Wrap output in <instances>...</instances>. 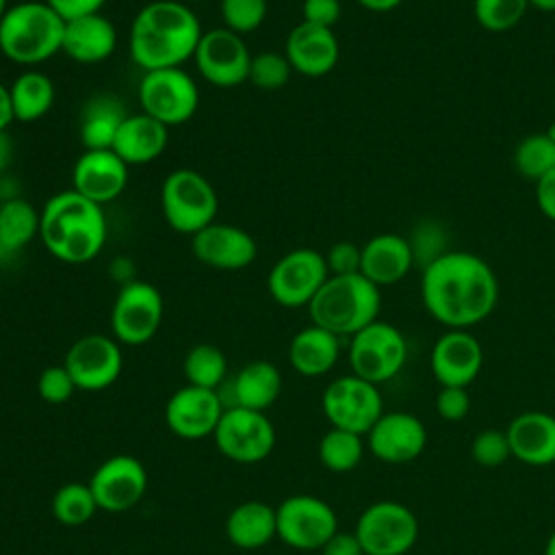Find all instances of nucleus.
Here are the masks:
<instances>
[{
	"label": "nucleus",
	"mask_w": 555,
	"mask_h": 555,
	"mask_svg": "<svg viewBox=\"0 0 555 555\" xmlns=\"http://www.w3.org/2000/svg\"><path fill=\"white\" fill-rule=\"evenodd\" d=\"M182 2H208V0H182Z\"/></svg>",
	"instance_id": "bf43d9fd"
},
{
	"label": "nucleus",
	"mask_w": 555,
	"mask_h": 555,
	"mask_svg": "<svg viewBox=\"0 0 555 555\" xmlns=\"http://www.w3.org/2000/svg\"><path fill=\"white\" fill-rule=\"evenodd\" d=\"M529 7H535L538 11H544V13H553L555 0H529Z\"/></svg>",
	"instance_id": "5fc2aeb1"
},
{
	"label": "nucleus",
	"mask_w": 555,
	"mask_h": 555,
	"mask_svg": "<svg viewBox=\"0 0 555 555\" xmlns=\"http://www.w3.org/2000/svg\"><path fill=\"white\" fill-rule=\"evenodd\" d=\"M7 9H9V0H0V20L4 17V13H7Z\"/></svg>",
	"instance_id": "4d7b16f0"
},
{
	"label": "nucleus",
	"mask_w": 555,
	"mask_h": 555,
	"mask_svg": "<svg viewBox=\"0 0 555 555\" xmlns=\"http://www.w3.org/2000/svg\"><path fill=\"white\" fill-rule=\"evenodd\" d=\"M202 35V22L186 2L152 0L130 24L128 52L143 72L182 67L193 59Z\"/></svg>",
	"instance_id": "f03ea898"
},
{
	"label": "nucleus",
	"mask_w": 555,
	"mask_h": 555,
	"mask_svg": "<svg viewBox=\"0 0 555 555\" xmlns=\"http://www.w3.org/2000/svg\"><path fill=\"white\" fill-rule=\"evenodd\" d=\"M544 555H555V531L548 535V540L544 544Z\"/></svg>",
	"instance_id": "6e6d98bb"
},
{
	"label": "nucleus",
	"mask_w": 555,
	"mask_h": 555,
	"mask_svg": "<svg viewBox=\"0 0 555 555\" xmlns=\"http://www.w3.org/2000/svg\"><path fill=\"white\" fill-rule=\"evenodd\" d=\"M278 535L275 507L264 501L251 499L230 509L225 518V538L243 551L267 546Z\"/></svg>",
	"instance_id": "c85d7f7f"
},
{
	"label": "nucleus",
	"mask_w": 555,
	"mask_h": 555,
	"mask_svg": "<svg viewBox=\"0 0 555 555\" xmlns=\"http://www.w3.org/2000/svg\"><path fill=\"white\" fill-rule=\"evenodd\" d=\"M111 278H113L115 282H119V286H124V284L137 280V278H134V264H132V260L126 258V256L113 258V262H111Z\"/></svg>",
	"instance_id": "8fccbe9b"
},
{
	"label": "nucleus",
	"mask_w": 555,
	"mask_h": 555,
	"mask_svg": "<svg viewBox=\"0 0 555 555\" xmlns=\"http://www.w3.org/2000/svg\"><path fill=\"white\" fill-rule=\"evenodd\" d=\"M76 390L78 388H76L69 371L65 369V364L46 366L37 377V395H39V399H43L50 405L67 403Z\"/></svg>",
	"instance_id": "79ce46f5"
},
{
	"label": "nucleus",
	"mask_w": 555,
	"mask_h": 555,
	"mask_svg": "<svg viewBox=\"0 0 555 555\" xmlns=\"http://www.w3.org/2000/svg\"><path fill=\"white\" fill-rule=\"evenodd\" d=\"M50 509L56 522L65 527H80V525H87L100 507L89 483L69 481L54 492Z\"/></svg>",
	"instance_id": "e433bc0d"
},
{
	"label": "nucleus",
	"mask_w": 555,
	"mask_h": 555,
	"mask_svg": "<svg viewBox=\"0 0 555 555\" xmlns=\"http://www.w3.org/2000/svg\"><path fill=\"white\" fill-rule=\"evenodd\" d=\"M15 121L13 108H11V95L9 87L0 82V130H7Z\"/></svg>",
	"instance_id": "603ef678"
},
{
	"label": "nucleus",
	"mask_w": 555,
	"mask_h": 555,
	"mask_svg": "<svg viewBox=\"0 0 555 555\" xmlns=\"http://www.w3.org/2000/svg\"><path fill=\"white\" fill-rule=\"evenodd\" d=\"M321 410L332 427L366 436L384 414V401L377 384L353 373L332 379L321 397Z\"/></svg>",
	"instance_id": "9b49d317"
},
{
	"label": "nucleus",
	"mask_w": 555,
	"mask_h": 555,
	"mask_svg": "<svg viewBox=\"0 0 555 555\" xmlns=\"http://www.w3.org/2000/svg\"><path fill=\"white\" fill-rule=\"evenodd\" d=\"M327 278L325 256L312 247H297L269 269L267 291L282 308H308Z\"/></svg>",
	"instance_id": "f8f14e48"
},
{
	"label": "nucleus",
	"mask_w": 555,
	"mask_h": 555,
	"mask_svg": "<svg viewBox=\"0 0 555 555\" xmlns=\"http://www.w3.org/2000/svg\"><path fill=\"white\" fill-rule=\"evenodd\" d=\"M78 390L98 392L113 386L124 369L119 343L106 334H87L72 343L63 360Z\"/></svg>",
	"instance_id": "dca6fc26"
},
{
	"label": "nucleus",
	"mask_w": 555,
	"mask_h": 555,
	"mask_svg": "<svg viewBox=\"0 0 555 555\" xmlns=\"http://www.w3.org/2000/svg\"><path fill=\"white\" fill-rule=\"evenodd\" d=\"M284 54L293 72L308 78H319L330 74L336 67L340 56V46L332 28L299 22L297 26L291 28L286 37Z\"/></svg>",
	"instance_id": "5701e85b"
},
{
	"label": "nucleus",
	"mask_w": 555,
	"mask_h": 555,
	"mask_svg": "<svg viewBox=\"0 0 555 555\" xmlns=\"http://www.w3.org/2000/svg\"><path fill=\"white\" fill-rule=\"evenodd\" d=\"M165 301L160 291L143 280L119 286L111 308V330L119 345L139 347L150 343L160 330Z\"/></svg>",
	"instance_id": "9d476101"
},
{
	"label": "nucleus",
	"mask_w": 555,
	"mask_h": 555,
	"mask_svg": "<svg viewBox=\"0 0 555 555\" xmlns=\"http://www.w3.org/2000/svg\"><path fill=\"white\" fill-rule=\"evenodd\" d=\"M182 373L186 384L208 390H219L228 375V360L225 353L210 343L193 345L182 362Z\"/></svg>",
	"instance_id": "f704fd0d"
},
{
	"label": "nucleus",
	"mask_w": 555,
	"mask_h": 555,
	"mask_svg": "<svg viewBox=\"0 0 555 555\" xmlns=\"http://www.w3.org/2000/svg\"><path fill=\"white\" fill-rule=\"evenodd\" d=\"M514 169L538 182L542 176L555 169V128L548 132H533L518 141L512 156Z\"/></svg>",
	"instance_id": "c9c22d12"
},
{
	"label": "nucleus",
	"mask_w": 555,
	"mask_h": 555,
	"mask_svg": "<svg viewBox=\"0 0 555 555\" xmlns=\"http://www.w3.org/2000/svg\"><path fill=\"white\" fill-rule=\"evenodd\" d=\"M343 7L340 0H304L301 22L332 28L340 20Z\"/></svg>",
	"instance_id": "a18cd8bd"
},
{
	"label": "nucleus",
	"mask_w": 555,
	"mask_h": 555,
	"mask_svg": "<svg viewBox=\"0 0 555 555\" xmlns=\"http://www.w3.org/2000/svg\"><path fill=\"white\" fill-rule=\"evenodd\" d=\"M382 308V293L362 273L330 275L308 304L314 325L343 336H353L369 323L377 321Z\"/></svg>",
	"instance_id": "39448f33"
},
{
	"label": "nucleus",
	"mask_w": 555,
	"mask_h": 555,
	"mask_svg": "<svg viewBox=\"0 0 555 555\" xmlns=\"http://www.w3.org/2000/svg\"><path fill=\"white\" fill-rule=\"evenodd\" d=\"M223 410L225 405L219 390L186 384L169 397L165 405V423L178 438L199 440L215 434Z\"/></svg>",
	"instance_id": "a211bd4d"
},
{
	"label": "nucleus",
	"mask_w": 555,
	"mask_h": 555,
	"mask_svg": "<svg viewBox=\"0 0 555 555\" xmlns=\"http://www.w3.org/2000/svg\"><path fill=\"white\" fill-rule=\"evenodd\" d=\"M360 7H364L366 11H373V13H388V11H395L403 0H356Z\"/></svg>",
	"instance_id": "864d4df0"
},
{
	"label": "nucleus",
	"mask_w": 555,
	"mask_h": 555,
	"mask_svg": "<svg viewBox=\"0 0 555 555\" xmlns=\"http://www.w3.org/2000/svg\"><path fill=\"white\" fill-rule=\"evenodd\" d=\"M160 210L171 230L193 236L215 221L219 197L206 176L182 167L163 180Z\"/></svg>",
	"instance_id": "423d86ee"
},
{
	"label": "nucleus",
	"mask_w": 555,
	"mask_h": 555,
	"mask_svg": "<svg viewBox=\"0 0 555 555\" xmlns=\"http://www.w3.org/2000/svg\"><path fill=\"white\" fill-rule=\"evenodd\" d=\"M13 154H15L13 137L7 130H0V176H4L9 171Z\"/></svg>",
	"instance_id": "3c124183"
},
{
	"label": "nucleus",
	"mask_w": 555,
	"mask_h": 555,
	"mask_svg": "<svg viewBox=\"0 0 555 555\" xmlns=\"http://www.w3.org/2000/svg\"><path fill=\"white\" fill-rule=\"evenodd\" d=\"M219 11L228 30L247 35L262 26L269 4L267 0H219Z\"/></svg>",
	"instance_id": "ea45409f"
},
{
	"label": "nucleus",
	"mask_w": 555,
	"mask_h": 555,
	"mask_svg": "<svg viewBox=\"0 0 555 555\" xmlns=\"http://www.w3.org/2000/svg\"><path fill=\"white\" fill-rule=\"evenodd\" d=\"M278 538L297 551H319L336 531L334 507L312 494H291L275 507Z\"/></svg>",
	"instance_id": "ddd939ff"
},
{
	"label": "nucleus",
	"mask_w": 555,
	"mask_h": 555,
	"mask_svg": "<svg viewBox=\"0 0 555 555\" xmlns=\"http://www.w3.org/2000/svg\"><path fill=\"white\" fill-rule=\"evenodd\" d=\"M169 143V128L141 113H128L113 141V152L128 165H147L156 160Z\"/></svg>",
	"instance_id": "bb28decb"
},
{
	"label": "nucleus",
	"mask_w": 555,
	"mask_h": 555,
	"mask_svg": "<svg viewBox=\"0 0 555 555\" xmlns=\"http://www.w3.org/2000/svg\"><path fill=\"white\" fill-rule=\"evenodd\" d=\"M429 366L440 386L468 388L483 366L481 343L468 330H449L434 343Z\"/></svg>",
	"instance_id": "4be33fe9"
},
{
	"label": "nucleus",
	"mask_w": 555,
	"mask_h": 555,
	"mask_svg": "<svg viewBox=\"0 0 555 555\" xmlns=\"http://www.w3.org/2000/svg\"><path fill=\"white\" fill-rule=\"evenodd\" d=\"M321 555H364V548L353 531H336L321 548Z\"/></svg>",
	"instance_id": "49530a36"
},
{
	"label": "nucleus",
	"mask_w": 555,
	"mask_h": 555,
	"mask_svg": "<svg viewBox=\"0 0 555 555\" xmlns=\"http://www.w3.org/2000/svg\"><path fill=\"white\" fill-rule=\"evenodd\" d=\"M470 410V395L464 386H440L436 395V412L447 423H460Z\"/></svg>",
	"instance_id": "37998d69"
},
{
	"label": "nucleus",
	"mask_w": 555,
	"mask_h": 555,
	"mask_svg": "<svg viewBox=\"0 0 555 555\" xmlns=\"http://www.w3.org/2000/svg\"><path fill=\"white\" fill-rule=\"evenodd\" d=\"M191 251L210 269L241 271L256 260L258 245L247 230L232 223L212 221L191 236Z\"/></svg>",
	"instance_id": "aec40b11"
},
{
	"label": "nucleus",
	"mask_w": 555,
	"mask_h": 555,
	"mask_svg": "<svg viewBox=\"0 0 555 555\" xmlns=\"http://www.w3.org/2000/svg\"><path fill=\"white\" fill-rule=\"evenodd\" d=\"M117 48L115 24L102 13H89L65 22L63 54L80 65L104 63Z\"/></svg>",
	"instance_id": "393cba45"
},
{
	"label": "nucleus",
	"mask_w": 555,
	"mask_h": 555,
	"mask_svg": "<svg viewBox=\"0 0 555 555\" xmlns=\"http://www.w3.org/2000/svg\"><path fill=\"white\" fill-rule=\"evenodd\" d=\"M212 440L223 457L238 464H256L271 455L275 427L264 412L225 405Z\"/></svg>",
	"instance_id": "4468645a"
},
{
	"label": "nucleus",
	"mask_w": 555,
	"mask_h": 555,
	"mask_svg": "<svg viewBox=\"0 0 555 555\" xmlns=\"http://www.w3.org/2000/svg\"><path fill=\"white\" fill-rule=\"evenodd\" d=\"M147 468L134 455H113L104 460L87 481L98 507L121 514L141 503L147 492Z\"/></svg>",
	"instance_id": "f3484780"
},
{
	"label": "nucleus",
	"mask_w": 555,
	"mask_h": 555,
	"mask_svg": "<svg viewBox=\"0 0 555 555\" xmlns=\"http://www.w3.org/2000/svg\"><path fill=\"white\" fill-rule=\"evenodd\" d=\"M104 208L74 189L54 193L41 208L39 238L65 264L91 262L106 245Z\"/></svg>",
	"instance_id": "7ed1b4c3"
},
{
	"label": "nucleus",
	"mask_w": 555,
	"mask_h": 555,
	"mask_svg": "<svg viewBox=\"0 0 555 555\" xmlns=\"http://www.w3.org/2000/svg\"><path fill=\"white\" fill-rule=\"evenodd\" d=\"M325 264L330 275H349L360 273L362 262V247L351 241H338L334 243L325 254Z\"/></svg>",
	"instance_id": "c03bdc74"
},
{
	"label": "nucleus",
	"mask_w": 555,
	"mask_h": 555,
	"mask_svg": "<svg viewBox=\"0 0 555 555\" xmlns=\"http://www.w3.org/2000/svg\"><path fill=\"white\" fill-rule=\"evenodd\" d=\"M408 360V343L399 327L386 321H373L349 338L351 373L371 382L384 384L392 379Z\"/></svg>",
	"instance_id": "6e6552de"
},
{
	"label": "nucleus",
	"mask_w": 555,
	"mask_h": 555,
	"mask_svg": "<svg viewBox=\"0 0 555 555\" xmlns=\"http://www.w3.org/2000/svg\"><path fill=\"white\" fill-rule=\"evenodd\" d=\"M128 117L124 102L113 93H98L82 106L78 137L85 150H111L119 126Z\"/></svg>",
	"instance_id": "c756f323"
},
{
	"label": "nucleus",
	"mask_w": 555,
	"mask_h": 555,
	"mask_svg": "<svg viewBox=\"0 0 555 555\" xmlns=\"http://www.w3.org/2000/svg\"><path fill=\"white\" fill-rule=\"evenodd\" d=\"M41 210H37L28 199L13 197L0 202V245L7 254L24 249L39 236Z\"/></svg>",
	"instance_id": "473e14b6"
},
{
	"label": "nucleus",
	"mask_w": 555,
	"mask_h": 555,
	"mask_svg": "<svg viewBox=\"0 0 555 555\" xmlns=\"http://www.w3.org/2000/svg\"><path fill=\"white\" fill-rule=\"evenodd\" d=\"M353 533L364 555H405L418 540V518L399 501H375L358 516Z\"/></svg>",
	"instance_id": "1a4fd4ad"
},
{
	"label": "nucleus",
	"mask_w": 555,
	"mask_h": 555,
	"mask_svg": "<svg viewBox=\"0 0 555 555\" xmlns=\"http://www.w3.org/2000/svg\"><path fill=\"white\" fill-rule=\"evenodd\" d=\"M512 457L527 466H548L555 462V416L542 410L516 414L505 427Z\"/></svg>",
	"instance_id": "b1692460"
},
{
	"label": "nucleus",
	"mask_w": 555,
	"mask_h": 555,
	"mask_svg": "<svg viewBox=\"0 0 555 555\" xmlns=\"http://www.w3.org/2000/svg\"><path fill=\"white\" fill-rule=\"evenodd\" d=\"M529 0H473L477 24L490 33H505L520 24Z\"/></svg>",
	"instance_id": "4c0bfd02"
},
{
	"label": "nucleus",
	"mask_w": 555,
	"mask_h": 555,
	"mask_svg": "<svg viewBox=\"0 0 555 555\" xmlns=\"http://www.w3.org/2000/svg\"><path fill=\"white\" fill-rule=\"evenodd\" d=\"M65 22L89 15V13H100L106 0H46Z\"/></svg>",
	"instance_id": "de8ad7c7"
},
{
	"label": "nucleus",
	"mask_w": 555,
	"mask_h": 555,
	"mask_svg": "<svg viewBox=\"0 0 555 555\" xmlns=\"http://www.w3.org/2000/svg\"><path fill=\"white\" fill-rule=\"evenodd\" d=\"M230 392L238 408L264 412L282 392V373L269 360H251L238 369L230 382Z\"/></svg>",
	"instance_id": "7c9ffc66"
},
{
	"label": "nucleus",
	"mask_w": 555,
	"mask_h": 555,
	"mask_svg": "<svg viewBox=\"0 0 555 555\" xmlns=\"http://www.w3.org/2000/svg\"><path fill=\"white\" fill-rule=\"evenodd\" d=\"M9 95L15 121L33 124L50 113L56 91L48 74L39 72L37 67H30L15 76V80L9 87Z\"/></svg>",
	"instance_id": "2f4dec72"
},
{
	"label": "nucleus",
	"mask_w": 555,
	"mask_h": 555,
	"mask_svg": "<svg viewBox=\"0 0 555 555\" xmlns=\"http://www.w3.org/2000/svg\"><path fill=\"white\" fill-rule=\"evenodd\" d=\"M293 67L284 52H258L251 56L249 82L262 91L282 89L291 80Z\"/></svg>",
	"instance_id": "58836bf2"
},
{
	"label": "nucleus",
	"mask_w": 555,
	"mask_h": 555,
	"mask_svg": "<svg viewBox=\"0 0 555 555\" xmlns=\"http://www.w3.org/2000/svg\"><path fill=\"white\" fill-rule=\"evenodd\" d=\"M128 173L130 167L113 150H85L74 163L72 189L104 208L126 191Z\"/></svg>",
	"instance_id": "412c9836"
},
{
	"label": "nucleus",
	"mask_w": 555,
	"mask_h": 555,
	"mask_svg": "<svg viewBox=\"0 0 555 555\" xmlns=\"http://www.w3.org/2000/svg\"><path fill=\"white\" fill-rule=\"evenodd\" d=\"M425 310L449 330H468L488 319L499 301V282L492 267L470 251L434 256L421 278Z\"/></svg>",
	"instance_id": "f257e3e1"
},
{
	"label": "nucleus",
	"mask_w": 555,
	"mask_h": 555,
	"mask_svg": "<svg viewBox=\"0 0 555 555\" xmlns=\"http://www.w3.org/2000/svg\"><path fill=\"white\" fill-rule=\"evenodd\" d=\"M535 202L540 212L555 221V169L535 182Z\"/></svg>",
	"instance_id": "09e8293b"
},
{
	"label": "nucleus",
	"mask_w": 555,
	"mask_h": 555,
	"mask_svg": "<svg viewBox=\"0 0 555 555\" xmlns=\"http://www.w3.org/2000/svg\"><path fill=\"white\" fill-rule=\"evenodd\" d=\"M366 449L386 464H408L427 444V429L410 412H384L364 436Z\"/></svg>",
	"instance_id": "6ab92c4d"
},
{
	"label": "nucleus",
	"mask_w": 555,
	"mask_h": 555,
	"mask_svg": "<svg viewBox=\"0 0 555 555\" xmlns=\"http://www.w3.org/2000/svg\"><path fill=\"white\" fill-rule=\"evenodd\" d=\"M470 455L483 468H496V466L505 464L512 457V449H509L505 429L488 427V429L477 431V436L470 442Z\"/></svg>",
	"instance_id": "a19ab883"
},
{
	"label": "nucleus",
	"mask_w": 555,
	"mask_h": 555,
	"mask_svg": "<svg viewBox=\"0 0 555 555\" xmlns=\"http://www.w3.org/2000/svg\"><path fill=\"white\" fill-rule=\"evenodd\" d=\"M412 262H414L412 245L395 232H382L371 236L362 245L360 273L382 288L403 280L410 273Z\"/></svg>",
	"instance_id": "a878e982"
},
{
	"label": "nucleus",
	"mask_w": 555,
	"mask_h": 555,
	"mask_svg": "<svg viewBox=\"0 0 555 555\" xmlns=\"http://www.w3.org/2000/svg\"><path fill=\"white\" fill-rule=\"evenodd\" d=\"M340 358V338L314 323L299 330L288 343V362L304 377L330 373Z\"/></svg>",
	"instance_id": "cd10ccee"
},
{
	"label": "nucleus",
	"mask_w": 555,
	"mask_h": 555,
	"mask_svg": "<svg viewBox=\"0 0 555 555\" xmlns=\"http://www.w3.org/2000/svg\"><path fill=\"white\" fill-rule=\"evenodd\" d=\"M7 256H9V254H7V251H4V247H2V245H0V262H2V260H4V258H7Z\"/></svg>",
	"instance_id": "13d9d810"
},
{
	"label": "nucleus",
	"mask_w": 555,
	"mask_h": 555,
	"mask_svg": "<svg viewBox=\"0 0 555 555\" xmlns=\"http://www.w3.org/2000/svg\"><path fill=\"white\" fill-rule=\"evenodd\" d=\"M251 56L254 54L249 52L243 35H236L225 26H219L204 30L195 48L193 63L197 74L208 85L230 89L247 82Z\"/></svg>",
	"instance_id": "2eb2a0df"
},
{
	"label": "nucleus",
	"mask_w": 555,
	"mask_h": 555,
	"mask_svg": "<svg viewBox=\"0 0 555 555\" xmlns=\"http://www.w3.org/2000/svg\"><path fill=\"white\" fill-rule=\"evenodd\" d=\"M65 20L46 0L11 4L0 20V52L26 69L37 67L63 50Z\"/></svg>",
	"instance_id": "20e7f679"
},
{
	"label": "nucleus",
	"mask_w": 555,
	"mask_h": 555,
	"mask_svg": "<svg viewBox=\"0 0 555 555\" xmlns=\"http://www.w3.org/2000/svg\"><path fill=\"white\" fill-rule=\"evenodd\" d=\"M364 449V436L330 427L319 440V460L332 473H351L362 462Z\"/></svg>",
	"instance_id": "72a5a7b5"
},
{
	"label": "nucleus",
	"mask_w": 555,
	"mask_h": 555,
	"mask_svg": "<svg viewBox=\"0 0 555 555\" xmlns=\"http://www.w3.org/2000/svg\"><path fill=\"white\" fill-rule=\"evenodd\" d=\"M137 95L141 111L167 128L189 121L199 108V87L182 67L143 72Z\"/></svg>",
	"instance_id": "0eeeda50"
}]
</instances>
